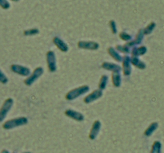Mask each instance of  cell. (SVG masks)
<instances>
[{
	"label": "cell",
	"instance_id": "5bb4252c",
	"mask_svg": "<svg viewBox=\"0 0 164 153\" xmlns=\"http://www.w3.org/2000/svg\"><path fill=\"white\" fill-rule=\"evenodd\" d=\"M107 53L111 57V58L115 61V62H122V58L123 57L120 55L119 53V51L117 50L114 48L112 46H110L107 49Z\"/></svg>",
	"mask_w": 164,
	"mask_h": 153
},
{
	"label": "cell",
	"instance_id": "ac0fdd59",
	"mask_svg": "<svg viewBox=\"0 0 164 153\" xmlns=\"http://www.w3.org/2000/svg\"><path fill=\"white\" fill-rule=\"evenodd\" d=\"M115 49L117 50L119 52H121V53H125L126 55L127 54H129V53H131V50H132V49H131V47H130L126 43L125 45H117L116 46H115Z\"/></svg>",
	"mask_w": 164,
	"mask_h": 153
},
{
	"label": "cell",
	"instance_id": "cb8c5ba5",
	"mask_svg": "<svg viewBox=\"0 0 164 153\" xmlns=\"http://www.w3.org/2000/svg\"><path fill=\"white\" fill-rule=\"evenodd\" d=\"M160 149H161V144L159 142H155V144H153V148L151 153H159Z\"/></svg>",
	"mask_w": 164,
	"mask_h": 153
},
{
	"label": "cell",
	"instance_id": "7402d4cb",
	"mask_svg": "<svg viewBox=\"0 0 164 153\" xmlns=\"http://www.w3.org/2000/svg\"><path fill=\"white\" fill-rule=\"evenodd\" d=\"M119 38L120 39H122V41H125V42H131V40H132V37H131V35L129 34H127L126 32H121L119 34Z\"/></svg>",
	"mask_w": 164,
	"mask_h": 153
},
{
	"label": "cell",
	"instance_id": "83f0119b",
	"mask_svg": "<svg viewBox=\"0 0 164 153\" xmlns=\"http://www.w3.org/2000/svg\"><path fill=\"white\" fill-rule=\"evenodd\" d=\"M12 1H14V2H17V1H19V0H12Z\"/></svg>",
	"mask_w": 164,
	"mask_h": 153
},
{
	"label": "cell",
	"instance_id": "2e32d148",
	"mask_svg": "<svg viewBox=\"0 0 164 153\" xmlns=\"http://www.w3.org/2000/svg\"><path fill=\"white\" fill-rule=\"evenodd\" d=\"M131 65H133L135 67L138 68L139 70H145L147 65L143 62L138 58V57H131Z\"/></svg>",
	"mask_w": 164,
	"mask_h": 153
},
{
	"label": "cell",
	"instance_id": "5b68a950",
	"mask_svg": "<svg viewBox=\"0 0 164 153\" xmlns=\"http://www.w3.org/2000/svg\"><path fill=\"white\" fill-rule=\"evenodd\" d=\"M13 104H14V100L12 98H9L4 100L1 107V109H0V121H2L4 120L7 114L9 112L11 107L13 106Z\"/></svg>",
	"mask_w": 164,
	"mask_h": 153
},
{
	"label": "cell",
	"instance_id": "277c9868",
	"mask_svg": "<svg viewBox=\"0 0 164 153\" xmlns=\"http://www.w3.org/2000/svg\"><path fill=\"white\" fill-rule=\"evenodd\" d=\"M46 59H47V67L51 73H54L57 70L56 65V57L54 51L49 50L46 54Z\"/></svg>",
	"mask_w": 164,
	"mask_h": 153
},
{
	"label": "cell",
	"instance_id": "52a82bcc",
	"mask_svg": "<svg viewBox=\"0 0 164 153\" xmlns=\"http://www.w3.org/2000/svg\"><path fill=\"white\" fill-rule=\"evenodd\" d=\"M77 46L79 49L87 50H97L99 48V44L93 41H79L78 42Z\"/></svg>",
	"mask_w": 164,
	"mask_h": 153
},
{
	"label": "cell",
	"instance_id": "603a6c76",
	"mask_svg": "<svg viewBox=\"0 0 164 153\" xmlns=\"http://www.w3.org/2000/svg\"><path fill=\"white\" fill-rule=\"evenodd\" d=\"M39 33V30L36 29V28H33V29H30V30H24L23 35L25 36H33V35L38 34Z\"/></svg>",
	"mask_w": 164,
	"mask_h": 153
},
{
	"label": "cell",
	"instance_id": "9c48e42d",
	"mask_svg": "<svg viewBox=\"0 0 164 153\" xmlns=\"http://www.w3.org/2000/svg\"><path fill=\"white\" fill-rule=\"evenodd\" d=\"M66 116L69 117V118L72 119L75 121H79V122H81V121H84V116L82 115L81 112L78 111H75L74 109H67L64 112Z\"/></svg>",
	"mask_w": 164,
	"mask_h": 153
},
{
	"label": "cell",
	"instance_id": "ffe728a7",
	"mask_svg": "<svg viewBox=\"0 0 164 153\" xmlns=\"http://www.w3.org/2000/svg\"><path fill=\"white\" fill-rule=\"evenodd\" d=\"M108 81V76L107 75H102L98 82V88L101 90H104L107 87Z\"/></svg>",
	"mask_w": 164,
	"mask_h": 153
},
{
	"label": "cell",
	"instance_id": "6da1fadb",
	"mask_svg": "<svg viewBox=\"0 0 164 153\" xmlns=\"http://www.w3.org/2000/svg\"><path fill=\"white\" fill-rule=\"evenodd\" d=\"M90 90V87L87 85H83L79 87L75 88L70 90L65 96L66 100H75L76 98H79L81 96L84 95Z\"/></svg>",
	"mask_w": 164,
	"mask_h": 153
},
{
	"label": "cell",
	"instance_id": "9a60e30c",
	"mask_svg": "<svg viewBox=\"0 0 164 153\" xmlns=\"http://www.w3.org/2000/svg\"><path fill=\"white\" fill-rule=\"evenodd\" d=\"M147 52V47L144 46H141L139 47H133L131 50V57H139V56L144 55Z\"/></svg>",
	"mask_w": 164,
	"mask_h": 153
},
{
	"label": "cell",
	"instance_id": "d6986e66",
	"mask_svg": "<svg viewBox=\"0 0 164 153\" xmlns=\"http://www.w3.org/2000/svg\"><path fill=\"white\" fill-rule=\"evenodd\" d=\"M158 127H159V124L157 122H152L150 125L148 126L147 128L145 130L144 135H145L146 136H149L152 134L153 132H155V130L157 129Z\"/></svg>",
	"mask_w": 164,
	"mask_h": 153
},
{
	"label": "cell",
	"instance_id": "4fadbf2b",
	"mask_svg": "<svg viewBox=\"0 0 164 153\" xmlns=\"http://www.w3.org/2000/svg\"><path fill=\"white\" fill-rule=\"evenodd\" d=\"M100 128H101L100 121H98V120L94 121L93 124H92L91 129L90 131L89 134L90 139L94 140V138L97 136V135H98V133L99 132V131H100Z\"/></svg>",
	"mask_w": 164,
	"mask_h": 153
},
{
	"label": "cell",
	"instance_id": "ba28073f",
	"mask_svg": "<svg viewBox=\"0 0 164 153\" xmlns=\"http://www.w3.org/2000/svg\"><path fill=\"white\" fill-rule=\"evenodd\" d=\"M103 96V90H101V89L98 88V89H95V90L91 92L90 94L86 96L84 99H83V102H84L85 104H90V103H92V102L98 100V99L102 98Z\"/></svg>",
	"mask_w": 164,
	"mask_h": 153
},
{
	"label": "cell",
	"instance_id": "7a4b0ae2",
	"mask_svg": "<svg viewBox=\"0 0 164 153\" xmlns=\"http://www.w3.org/2000/svg\"><path fill=\"white\" fill-rule=\"evenodd\" d=\"M28 123V119L25 116H19L17 118L11 119L2 124V128L4 129H11L14 128L25 125Z\"/></svg>",
	"mask_w": 164,
	"mask_h": 153
},
{
	"label": "cell",
	"instance_id": "484cf974",
	"mask_svg": "<svg viewBox=\"0 0 164 153\" xmlns=\"http://www.w3.org/2000/svg\"><path fill=\"white\" fill-rule=\"evenodd\" d=\"M0 81L2 84H7L8 82V78H7L4 73L1 71V76H0Z\"/></svg>",
	"mask_w": 164,
	"mask_h": 153
},
{
	"label": "cell",
	"instance_id": "d4e9b609",
	"mask_svg": "<svg viewBox=\"0 0 164 153\" xmlns=\"http://www.w3.org/2000/svg\"><path fill=\"white\" fill-rule=\"evenodd\" d=\"M109 26H110V30H111V32L112 34H115L116 33H117V27H116V23H115V22L114 20H110L109 22Z\"/></svg>",
	"mask_w": 164,
	"mask_h": 153
},
{
	"label": "cell",
	"instance_id": "4316f807",
	"mask_svg": "<svg viewBox=\"0 0 164 153\" xmlns=\"http://www.w3.org/2000/svg\"><path fill=\"white\" fill-rule=\"evenodd\" d=\"M0 5H1V7L3 9H8L10 7L9 2H7V0H1L0 1Z\"/></svg>",
	"mask_w": 164,
	"mask_h": 153
},
{
	"label": "cell",
	"instance_id": "8992f818",
	"mask_svg": "<svg viewBox=\"0 0 164 153\" xmlns=\"http://www.w3.org/2000/svg\"><path fill=\"white\" fill-rule=\"evenodd\" d=\"M11 70L12 72L19 74L20 76H28L31 74V70L28 67L23 66L21 65H17V64H12L11 65Z\"/></svg>",
	"mask_w": 164,
	"mask_h": 153
},
{
	"label": "cell",
	"instance_id": "7c38bea8",
	"mask_svg": "<svg viewBox=\"0 0 164 153\" xmlns=\"http://www.w3.org/2000/svg\"><path fill=\"white\" fill-rule=\"evenodd\" d=\"M53 43L63 53H67L68 50H69V47L67 45V43L64 42L63 40H62L59 37H54L53 38Z\"/></svg>",
	"mask_w": 164,
	"mask_h": 153
},
{
	"label": "cell",
	"instance_id": "8fae6325",
	"mask_svg": "<svg viewBox=\"0 0 164 153\" xmlns=\"http://www.w3.org/2000/svg\"><path fill=\"white\" fill-rule=\"evenodd\" d=\"M101 67L112 73H120L121 70H122V68L119 65H117V64L112 62H104L102 63Z\"/></svg>",
	"mask_w": 164,
	"mask_h": 153
},
{
	"label": "cell",
	"instance_id": "30bf717a",
	"mask_svg": "<svg viewBox=\"0 0 164 153\" xmlns=\"http://www.w3.org/2000/svg\"><path fill=\"white\" fill-rule=\"evenodd\" d=\"M122 68L123 75L126 76H128L131 74V57L128 55H125L122 58Z\"/></svg>",
	"mask_w": 164,
	"mask_h": 153
},
{
	"label": "cell",
	"instance_id": "44dd1931",
	"mask_svg": "<svg viewBox=\"0 0 164 153\" xmlns=\"http://www.w3.org/2000/svg\"><path fill=\"white\" fill-rule=\"evenodd\" d=\"M155 26H156V24H155V22H154L148 24V25L143 29V33H144V34L145 35L150 34L153 32V30H155Z\"/></svg>",
	"mask_w": 164,
	"mask_h": 153
},
{
	"label": "cell",
	"instance_id": "e0dca14e",
	"mask_svg": "<svg viewBox=\"0 0 164 153\" xmlns=\"http://www.w3.org/2000/svg\"><path fill=\"white\" fill-rule=\"evenodd\" d=\"M111 81H112L113 86L115 88H119L122 84V77L119 73H112L111 75Z\"/></svg>",
	"mask_w": 164,
	"mask_h": 153
},
{
	"label": "cell",
	"instance_id": "3957f363",
	"mask_svg": "<svg viewBox=\"0 0 164 153\" xmlns=\"http://www.w3.org/2000/svg\"><path fill=\"white\" fill-rule=\"evenodd\" d=\"M43 72H44L43 68L41 67V66L36 67L34 70L32 74L24 80V84L27 86H31L35 81H37L38 79L39 78L40 76H42Z\"/></svg>",
	"mask_w": 164,
	"mask_h": 153
}]
</instances>
